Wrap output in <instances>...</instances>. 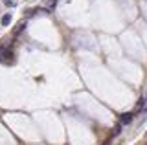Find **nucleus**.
<instances>
[{"mask_svg": "<svg viewBox=\"0 0 147 145\" xmlns=\"http://www.w3.org/2000/svg\"><path fill=\"white\" fill-rule=\"evenodd\" d=\"M136 110H138V112H145V110H147V94H145V96L140 99V101H138Z\"/></svg>", "mask_w": 147, "mask_h": 145, "instance_id": "1", "label": "nucleus"}, {"mask_svg": "<svg viewBox=\"0 0 147 145\" xmlns=\"http://www.w3.org/2000/svg\"><path fill=\"white\" fill-rule=\"evenodd\" d=\"M132 121V114L131 112H125V114H121V117H119V125H129Z\"/></svg>", "mask_w": 147, "mask_h": 145, "instance_id": "2", "label": "nucleus"}, {"mask_svg": "<svg viewBox=\"0 0 147 145\" xmlns=\"http://www.w3.org/2000/svg\"><path fill=\"white\" fill-rule=\"evenodd\" d=\"M0 22H2V26H7L9 22H11V13H6V15L2 17V20H0Z\"/></svg>", "mask_w": 147, "mask_h": 145, "instance_id": "3", "label": "nucleus"}, {"mask_svg": "<svg viewBox=\"0 0 147 145\" xmlns=\"http://www.w3.org/2000/svg\"><path fill=\"white\" fill-rule=\"evenodd\" d=\"M119 132H121V125H116V129H114V136H118Z\"/></svg>", "mask_w": 147, "mask_h": 145, "instance_id": "4", "label": "nucleus"}]
</instances>
